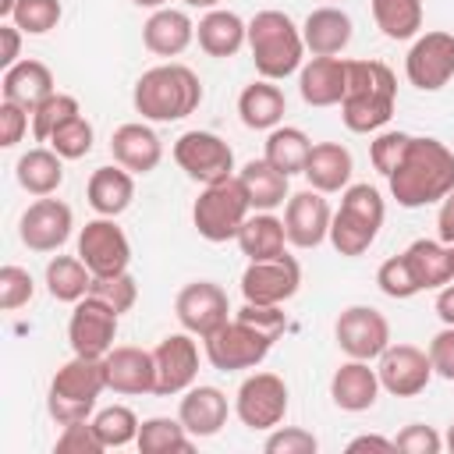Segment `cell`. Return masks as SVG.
I'll use <instances>...</instances> for the list:
<instances>
[{
    "label": "cell",
    "mask_w": 454,
    "mask_h": 454,
    "mask_svg": "<svg viewBox=\"0 0 454 454\" xmlns=\"http://www.w3.org/2000/svg\"><path fill=\"white\" fill-rule=\"evenodd\" d=\"M117 312L85 294L82 301H74V312L67 319V344L74 355H89V358H103L110 348H114V337H117Z\"/></svg>",
    "instance_id": "obj_17"
},
{
    "label": "cell",
    "mask_w": 454,
    "mask_h": 454,
    "mask_svg": "<svg viewBox=\"0 0 454 454\" xmlns=\"http://www.w3.org/2000/svg\"><path fill=\"white\" fill-rule=\"evenodd\" d=\"M376 376H380V387L387 394L415 397L429 387V380L436 372H433L429 351H422L415 344H387V351L376 358Z\"/></svg>",
    "instance_id": "obj_18"
},
{
    "label": "cell",
    "mask_w": 454,
    "mask_h": 454,
    "mask_svg": "<svg viewBox=\"0 0 454 454\" xmlns=\"http://www.w3.org/2000/svg\"><path fill=\"white\" fill-rule=\"evenodd\" d=\"M287 316L280 305H252L245 301L234 319H227L220 330H213L202 344H206V358L213 369L220 372H241V369H255L273 340L284 333Z\"/></svg>",
    "instance_id": "obj_1"
},
{
    "label": "cell",
    "mask_w": 454,
    "mask_h": 454,
    "mask_svg": "<svg viewBox=\"0 0 454 454\" xmlns=\"http://www.w3.org/2000/svg\"><path fill=\"white\" fill-rule=\"evenodd\" d=\"M32 294H35L32 273L21 270V266H14V262H7V266L0 270V309H4V312H14V309L28 305Z\"/></svg>",
    "instance_id": "obj_48"
},
{
    "label": "cell",
    "mask_w": 454,
    "mask_h": 454,
    "mask_svg": "<svg viewBox=\"0 0 454 454\" xmlns=\"http://www.w3.org/2000/svg\"><path fill=\"white\" fill-rule=\"evenodd\" d=\"M450 248H454V245H450Z\"/></svg>",
    "instance_id": "obj_62"
},
{
    "label": "cell",
    "mask_w": 454,
    "mask_h": 454,
    "mask_svg": "<svg viewBox=\"0 0 454 454\" xmlns=\"http://www.w3.org/2000/svg\"><path fill=\"white\" fill-rule=\"evenodd\" d=\"M248 50L259 78L284 82L287 74L301 71L305 39H301V28L291 21V14L270 7L248 21Z\"/></svg>",
    "instance_id": "obj_5"
},
{
    "label": "cell",
    "mask_w": 454,
    "mask_h": 454,
    "mask_svg": "<svg viewBox=\"0 0 454 454\" xmlns=\"http://www.w3.org/2000/svg\"><path fill=\"white\" fill-rule=\"evenodd\" d=\"M195 39H199L202 53L227 60V57H234V53L248 43V21H241V14H234V11L213 7V11H206V14L199 18Z\"/></svg>",
    "instance_id": "obj_28"
},
{
    "label": "cell",
    "mask_w": 454,
    "mask_h": 454,
    "mask_svg": "<svg viewBox=\"0 0 454 454\" xmlns=\"http://www.w3.org/2000/svg\"><path fill=\"white\" fill-rule=\"evenodd\" d=\"M301 287V266L294 255H273V259H255L241 273V294L252 305H284L298 294Z\"/></svg>",
    "instance_id": "obj_11"
},
{
    "label": "cell",
    "mask_w": 454,
    "mask_h": 454,
    "mask_svg": "<svg viewBox=\"0 0 454 454\" xmlns=\"http://www.w3.org/2000/svg\"><path fill=\"white\" fill-rule=\"evenodd\" d=\"M14 177L35 199L53 195L64 184V156L57 149H50V145H35V149H28V153L18 156Z\"/></svg>",
    "instance_id": "obj_34"
},
{
    "label": "cell",
    "mask_w": 454,
    "mask_h": 454,
    "mask_svg": "<svg viewBox=\"0 0 454 454\" xmlns=\"http://www.w3.org/2000/svg\"><path fill=\"white\" fill-rule=\"evenodd\" d=\"M380 390L383 387H380L376 369L362 358H348L330 380V397L340 411H369L376 404Z\"/></svg>",
    "instance_id": "obj_25"
},
{
    "label": "cell",
    "mask_w": 454,
    "mask_h": 454,
    "mask_svg": "<svg viewBox=\"0 0 454 454\" xmlns=\"http://www.w3.org/2000/svg\"><path fill=\"white\" fill-rule=\"evenodd\" d=\"M92 138H96V135H92V124L78 114V117H71L67 124H60V128L50 135L46 145L57 149L64 160H82V156L92 149Z\"/></svg>",
    "instance_id": "obj_46"
},
{
    "label": "cell",
    "mask_w": 454,
    "mask_h": 454,
    "mask_svg": "<svg viewBox=\"0 0 454 454\" xmlns=\"http://www.w3.org/2000/svg\"><path fill=\"white\" fill-rule=\"evenodd\" d=\"M404 259L419 280V291H440L443 284L454 280V248L443 245L440 238H419L404 248Z\"/></svg>",
    "instance_id": "obj_31"
},
{
    "label": "cell",
    "mask_w": 454,
    "mask_h": 454,
    "mask_svg": "<svg viewBox=\"0 0 454 454\" xmlns=\"http://www.w3.org/2000/svg\"><path fill=\"white\" fill-rule=\"evenodd\" d=\"M390 195L404 209H422L443 202L454 192V153L429 135H411L404 160L387 177Z\"/></svg>",
    "instance_id": "obj_2"
},
{
    "label": "cell",
    "mask_w": 454,
    "mask_h": 454,
    "mask_svg": "<svg viewBox=\"0 0 454 454\" xmlns=\"http://www.w3.org/2000/svg\"><path fill=\"white\" fill-rule=\"evenodd\" d=\"M252 213V202H248V192L241 184V177H227V181H216V184H202L195 206H192V223L195 231L220 245V241H231L238 238L241 223L248 220Z\"/></svg>",
    "instance_id": "obj_8"
},
{
    "label": "cell",
    "mask_w": 454,
    "mask_h": 454,
    "mask_svg": "<svg viewBox=\"0 0 454 454\" xmlns=\"http://www.w3.org/2000/svg\"><path fill=\"white\" fill-rule=\"evenodd\" d=\"M227 415H231V404H227V394L216 390V387H206V383H192L184 394H181V404H177V419L181 426L195 436V440H206V436H216L223 426H227Z\"/></svg>",
    "instance_id": "obj_22"
},
{
    "label": "cell",
    "mask_w": 454,
    "mask_h": 454,
    "mask_svg": "<svg viewBox=\"0 0 454 454\" xmlns=\"http://www.w3.org/2000/svg\"><path fill=\"white\" fill-rule=\"evenodd\" d=\"M238 248L241 255H248V262L255 259H273V255H284L287 252V231H284V220H277L273 213H248V220L241 223L238 231Z\"/></svg>",
    "instance_id": "obj_35"
},
{
    "label": "cell",
    "mask_w": 454,
    "mask_h": 454,
    "mask_svg": "<svg viewBox=\"0 0 454 454\" xmlns=\"http://www.w3.org/2000/svg\"><path fill=\"white\" fill-rule=\"evenodd\" d=\"M397 106V74L383 60H348V89L340 99V121L355 135L380 131Z\"/></svg>",
    "instance_id": "obj_3"
},
{
    "label": "cell",
    "mask_w": 454,
    "mask_h": 454,
    "mask_svg": "<svg viewBox=\"0 0 454 454\" xmlns=\"http://www.w3.org/2000/svg\"><path fill=\"white\" fill-rule=\"evenodd\" d=\"M184 4H188V7H199V11H213L220 0H184Z\"/></svg>",
    "instance_id": "obj_59"
},
{
    "label": "cell",
    "mask_w": 454,
    "mask_h": 454,
    "mask_svg": "<svg viewBox=\"0 0 454 454\" xmlns=\"http://www.w3.org/2000/svg\"><path fill=\"white\" fill-rule=\"evenodd\" d=\"M78 114H82V106H78L74 96H67V92L46 96V99L32 110V138H35V142H50V135H53L60 124H67L71 117H78Z\"/></svg>",
    "instance_id": "obj_42"
},
{
    "label": "cell",
    "mask_w": 454,
    "mask_h": 454,
    "mask_svg": "<svg viewBox=\"0 0 454 454\" xmlns=\"http://www.w3.org/2000/svg\"><path fill=\"white\" fill-rule=\"evenodd\" d=\"M376 287H380L387 298H397V301L419 294V280H415V273H411L404 252H401V255H390V259L380 262V270H376Z\"/></svg>",
    "instance_id": "obj_44"
},
{
    "label": "cell",
    "mask_w": 454,
    "mask_h": 454,
    "mask_svg": "<svg viewBox=\"0 0 454 454\" xmlns=\"http://www.w3.org/2000/svg\"><path fill=\"white\" fill-rule=\"evenodd\" d=\"M429 362L433 372L454 383V326H443L433 340H429Z\"/></svg>",
    "instance_id": "obj_53"
},
{
    "label": "cell",
    "mask_w": 454,
    "mask_h": 454,
    "mask_svg": "<svg viewBox=\"0 0 454 454\" xmlns=\"http://www.w3.org/2000/svg\"><path fill=\"white\" fill-rule=\"evenodd\" d=\"M195 39V21L177 7H160L142 25V43L156 57H181Z\"/></svg>",
    "instance_id": "obj_26"
},
{
    "label": "cell",
    "mask_w": 454,
    "mask_h": 454,
    "mask_svg": "<svg viewBox=\"0 0 454 454\" xmlns=\"http://www.w3.org/2000/svg\"><path fill=\"white\" fill-rule=\"evenodd\" d=\"M443 447H447V450H450V454H454V422H450V426H447V436H443Z\"/></svg>",
    "instance_id": "obj_61"
},
{
    "label": "cell",
    "mask_w": 454,
    "mask_h": 454,
    "mask_svg": "<svg viewBox=\"0 0 454 454\" xmlns=\"http://www.w3.org/2000/svg\"><path fill=\"white\" fill-rule=\"evenodd\" d=\"M71 227H74V213L64 199H53V195H43L35 199L21 220H18V238L28 252H57L67 238H71Z\"/></svg>",
    "instance_id": "obj_16"
},
{
    "label": "cell",
    "mask_w": 454,
    "mask_h": 454,
    "mask_svg": "<svg viewBox=\"0 0 454 454\" xmlns=\"http://www.w3.org/2000/svg\"><path fill=\"white\" fill-rule=\"evenodd\" d=\"M153 358H156V394L160 397L184 394L199 376V344L192 340L188 330L167 333L153 348Z\"/></svg>",
    "instance_id": "obj_19"
},
{
    "label": "cell",
    "mask_w": 454,
    "mask_h": 454,
    "mask_svg": "<svg viewBox=\"0 0 454 454\" xmlns=\"http://www.w3.org/2000/svg\"><path fill=\"white\" fill-rule=\"evenodd\" d=\"M89 287H92V270L78 259V252L74 255H53L46 262V291H50V298L74 305V301H82L89 294Z\"/></svg>",
    "instance_id": "obj_38"
},
{
    "label": "cell",
    "mask_w": 454,
    "mask_h": 454,
    "mask_svg": "<svg viewBox=\"0 0 454 454\" xmlns=\"http://www.w3.org/2000/svg\"><path fill=\"white\" fill-rule=\"evenodd\" d=\"M262 450L266 454H316L319 450V440L309 429H301V426H277L266 436Z\"/></svg>",
    "instance_id": "obj_49"
},
{
    "label": "cell",
    "mask_w": 454,
    "mask_h": 454,
    "mask_svg": "<svg viewBox=\"0 0 454 454\" xmlns=\"http://www.w3.org/2000/svg\"><path fill=\"white\" fill-rule=\"evenodd\" d=\"M135 7H149V11H160V7H167V0H131Z\"/></svg>",
    "instance_id": "obj_60"
},
{
    "label": "cell",
    "mask_w": 454,
    "mask_h": 454,
    "mask_svg": "<svg viewBox=\"0 0 454 454\" xmlns=\"http://www.w3.org/2000/svg\"><path fill=\"white\" fill-rule=\"evenodd\" d=\"M106 390V365L103 358H89V355H74L71 362H64L46 390V411L57 426H71V422H85L96 411L99 394Z\"/></svg>",
    "instance_id": "obj_6"
},
{
    "label": "cell",
    "mask_w": 454,
    "mask_h": 454,
    "mask_svg": "<svg viewBox=\"0 0 454 454\" xmlns=\"http://www.w3.org/2000/svg\"><path fill=\"white\" fill-rule=\"evenodd\" d=\"M89 294L99 298V301H106V305L121 316V312H128V309L138 301V284H135V277L124 270V273H110V277H92Z\"/></svg>",
    "instance_id": "obj_45"
},
{
    "label": "cell",
    "mask_w": 454,
    "mask_h": 454,
    "mask_svg": "<svg viewBox=\"0 0 454 454\" xmlns=\"http://www.w3.org/2000/svg\"><path fill=\"white\" fill-rule=\"evenodd\" d=\"M174 316L181 323V330H188L192 337H209L213 330H220L231 319V301L227 291L213 280H192L177 291L174 298Z\"/></svg>",
    "instance_id": "obj_14"
},
{
    "label": "cell",
    "mask_w": 454,
    "mask_h": 454,
    "mask_svg": "<svg viewBox=\"0 0 454 454\" xmlns=\"http://www.w3.org/2000/svg\"><path fill=\"white\" fill-rule=\"evenodd\" d=\"M106 390L114 394H156V358L145 348L121 344L103 355Z\"/></svg>",
    "instance_id": "obj_21"
},
{
    "label": "cell",
    "mask_w": 454,
    "mask_h": 454,
    "mask_svg": "<svg viewBox=\"0 0 454 454\" xmlns=\"http://www.w3.org/2000/svg\"><path fill=\"white\" fill-rule=\"evenodd\" d=\"M0 89H4V99L25 106L28 114H32L46 96L57 92V89H53V71H50L43 60H32V57H28V60H18L14 67H7Z\"/></svg>",
    "instance_id": "obj_32"
},
{
    "label": "cell",
    "mask_w": 454,
    "mask_h": 454,
    "mask_svg": "<svg viewBox=\"0 0 454 454\" xmlns=\"http://www.w3.org/2000/svg\"><path fill=\"white\" fill-rule=\"evenodd\" d=\"M387 206L380 188L372 184H348L340 192V209L330 220V245L340 255H362L369 252V245L376 241L380 227H383Z\"/></svg>",
    "instance_id": "obj_7"
},
{
    "label": "cell",
    "mask_w": 454,
    "mask_h": 454,
    "mask_svg": "<svg viewBox=\"0 0 454 454\" xmlns=\"http://www.w3.org/2000/svg\"><path fill=\"white\" fill-rule=\"evenodd\" d=\"M333 337H337V348L348 355V358H362V362H372L387 351L390 344V323L380 309L372 305H348L337 323H333Z\"/></svg>",
    "instance_id": "obj_12"
},
{
    "label": "cell",
    "mask_w": 454,
    "mask_h": 454,
    "mask_svg": "<svg viewBox=\"0 0 454 454\" xmlns=\"http://www.w3.org/2000/svg\"><path fill=\"white\" fill-rule=\"evenodd\" d=\"M309 149H312V142H309V135H305L301 128L277 124V128L266 135V142H262V160L273 163L280 174L291 177V174H301V170H305Z\"/></svg>",
    "instance_id": "obj_37"
},
{
    "label": "cell",
    "mask_w": 454,
    "mask_h": 454,
    "mask_svg": "<svg viewBox=\"0 0 454 454\" xmlns=\"http://www.w3.org/2000/svg\"><path fill=\"white\" fill-rule=\"evenodd\" d=\"M174 163L199 184L234 177V149L213 131H184L174 142Z\"/></svg>",
    "instance_id": "obj_9"
},
{
    "label": "cell",
    "mask_w": 454,
    "mask_h": 454,
    "mask_svg": "<svg viewBox=\"0 0 454 454\" xmlns=\"http://www.w3.org/2000/svg\"><path fill=\"white\" fill-rule=\"evenodd\" d=\"M245 192H248V202L255 213H273L277 206H284L287 199V174H280L273 163L266 160H248L241 170H238Z\"/></svg>",
    "instance_id": "obj_36"
},
{
    "label": "cell",
    "mask_w": 454,
    "mask_h": 454,
    "mask_svg": "<svg viewBox=\"0 0 454 454\" xmlns=\"http://www.w3.org/2000/svg\"><path fill=\"white\" fill-rule=\"evenodd\" d=\"M57 450H60V454H103L106 447H103V440H99L92 419H85V422H71V426L60 429Z\"/></svg>",
    "instance_id": "obj_50"
},
{
    "label": "cell",
    "mask_w": 454,
    "mask_h": 454,
    "mask_svg": "<svg viewBox=\"0 0 454 454\" xmlns=\"http://www.w3.org/2000/svg\"><path fill=\"white\" fill-rule=\"evenodd\" d=\"M404 74L422 92L443 89L454 78V35L440 32V28L415 35V43L404 57Z\"/></svg>",
    "instance_id": "obj_15"
},
{
    "label": "cell",
    "mask_w": 454,
    "mask_h": 454,
    "mask_svg": "<svg viewBox=\"0 0 454 454\" xmlns=\"http://www.w3.org/2000/svg\"><path fill=\"white\" fill-rule=\"evenodd\" d=\"M348 450H397V447H394V440L369 433V436H355V440L348 443Z\"/></svg>",
    "instance_id": "obj_57"
},
{
    "label": "cell",
    "mask_w": 454,
    "mask_h": 454,
    "mask_svg": "<svg viewBox=\"0 0 454 454\" xmlns=\"http://www.w3.org/2000/svg\"><path fill=\"white\" fill-rule=\"evenodd\" d=\"M28 121H32V114H28L25 106L4 99V103H0V145H4V149H14V145L21 142V135L28 131Z\"/></svg>",
    "instance_id": "obj_52"
},
{
    "label": "cell",
    "mask_w": 454,
    "mask_h": 454,
    "mask_svg": "<svg viewBox=\"0 0 454 454\" xmlns=\"http://www.w3.org/2000/svg\"><path fill=\"white\" fill-rule=\"evenodd\" d=\"M348 89V60L344 57H312L298 71V92L309 106H337Z\"/></svg>",
    "instance_id": "obj_24"
},
{
    "label": "cell",
    "mask_w": 454,
    "mask_h": 454,
    "mask_svg": "<svg viewBox=\"0 0 454 454\" xmlns=\"http://www.w3.org/2000/svg\"><path fill=\"white\" fill-rule=\"evenodd\" d=\"M195 436L181 426V419H167V415H153L138 426L135 447L142 454H167V450H192Z\"/></svg>",
    "instance_id": "obj_40"
},
{
    "label": "cell",
    "mask_w": 454,
    "mask_h": 454,
    "mask_svg": "<svg viewBox=\"0 0 454 454\" xmlns=\"http://www.w3.org/2000/svg\"><path fill=\"white\" fill-rule=\"evenodd\" d=\"M436 238L443 245H454V192L440 202V213H436Z\"/></svg>",
    "instance_id": "obj_55"
},
{
    "label": "cell",
    "mask_w": 454,
    "mask_h": 454,
    "mask_svg": "<svg viewBox=\"0 0 454 454\" xmlns=\"http://www.w3.org/2000/svg\"><path fill=\"white\" fill-rule=\"evenodd\" d=\"M436 316H440L443 326H454V280L440 287V294H436Z\"/></svg>",
    "instance_id": "obj_56"
},
{
    "label": "cell",
    "mask_w": 454,
    "mask_h": 454,
    "mask_svg": "<svg viewBox=\"0 0 454 454\" xmlns=\"http://www.w3.org/2000/svg\"><path fill=\"white\" fill-rule=\"evenodd\" d=\"M78 259L92 270V277L124 273L131 262V241L114 216H96L78 231Z\"/></svg>",
    "instance_id": "obj_13"
},
{
    "label": "cell",
    "mask_w": 454,
    "mask_h": 454,
    "mask_svg": "<svg viewBox=\"0 0 454 454\" xmlns=\"http://www.w3.org/2000/svg\"><path fill=\"white\" fill-rule=\"evenodd\" d=\"M408 142H411L408 131H380V135L369 142V160H372V167H376L383 177H390V174L397 170V163L404 160Z\"/></svg>",
    "instance_id": "obj_47"
},
{
    "label": "cell",
    "mask_w": 454,
    "mask_h": 454,
    "mask_svg": "<svg viewBox=\"0 0 454 454\" xmlns=\"http://www.w3.org/2000/svg\"><path fill=\"white\" fill-rule=\"evenodd\" d=\"M351 170H355V160L340 142H316L309 149V160H305L301 174H305L309 188H316L323 195H333V192H344L351 184Z\"/></svg>",
    "instance_id": "obj_27"
},
{
    "label": "cell",
    "mask_w": 454,
    "mask_h": 454,
    "mask_svg": "<svg viewBox=\"0 0 454 454\" xmlns=\"http://www.w3.org/2000/svg\"><path fill=\"white\" fill-rule=\"evenodd\" d=\"M301 39L312 57H337L351 43V18L340 7H316L301 21Z\"/></svg>",
    "instance_id": "obj_29"
},
{
    "label": "cell",
    "mask_w": 454,
    "mask_h": 454,
    "mask_svg": "<svg viewBox=\"0 0 454 454\" xmlns=\"http://www.w3.org/2000/svg\"><path fill=\"white\" fill-rule=\"evenodd\" d=\"M131 103L142 114V121H184L202 103V82L188 64H156L142 71V78L135 82Z\"/></svg>",
    "instance_id": "obj_4"
},
{
    "label": "cell",
    "mask_w": 454,
    "mask_h": 454,
    "mask_svg": "<svg viewBox=\"0 0 454 454\" xmlns=\"http://www.w3.org/2000/svg\"><path fill=\"white\" fill-rule=\"evenodd\" d=\"M394 447L404 450V454H440V450H443V436H440L433 426L411 422V426H404V429L394 436Z\"/></svg>",
    "instance_id": "obj_51"
},
{
    "label": "cell",
    "mask_w": 454,
    "mask_h": 454,
    "mask_svg": "<svg viewBox=\"0 0 454 454\" xmlns=\"http://www.w3.org/2000/svg\"><path fill=\"white\" fill-rule=\"evenodd\" d=\"M21 35H25V32H21L14 21H4V25H0V67H4V71L18 64V57H21Z\"/></svg>",
    "instance_id": "obj_54"
},
{
    "label": "cell",
    "mask_w": 454,
    "mask_h": 454,
    "mask_svg": "<svg viewBox=\"0 0 454 454\" xmlns=\"http://www.w3.org/2000/svg\"><path fill=\"white\" fill-rule=\"evenodd\" d=\"M369 7L376 28L394 43L415 39L422 28V0H369Z\"/></svg>",
    "instance_id": "obj_39"
},
{
    "label": "cell",
    "mask_w": 454,
    "mask_h": 454,
    "mask_svg": "<svg viewBox=\"0 0 454 454\" xmlns=\"http://www.w3.org/2000/svg\"><path fill=\"white\" fill-rule=\"evenodd\" d=\"M14 7H18V0H0V18H4V21H11Z\"/></svg>",
    "instance_id": "obj_58"
},
{
    "label": "cell",
    "mask_w": 454,
    "mask_h": 454,
    "mask_svg": "<svg viewBox=\"0 0 454 454\" xmlns=\"http://www.w3.org/2000/svg\"><path fill=\"white\" fill-rule=\"evenodd\" d=\"M92 426H96L103 447H106V450H117V447L135 443L142 422H138V415H135L128 404H110V408H99V411L92 415Z\"/></svg>",
    "instance_id": "obj_41"
},
{
    "label": "cell",
    "mask_w": 454,
    "mask_h": 454,
    "mask_svg": "<svg viewBox=\"0 0 454 454\" xmlns=\"http://www.w3.org/2000/svg\"><path fill=\"white\" fill-rule=\"evenodd\" d=\"M110 153H114V163H121L124 170H131V174H153L160 167V160H163V142H160V135L149 124L128 121V124L114 128Z\"/></svg>",
    "instance_id": "obj_23"
},
{
    "label": "cell",
    "mask_w": 454,
    "mask_h": 454,
    "mask_svg": "<svg viewBox=\"0 0 454 454\" xmlns=\"http://www.w3.org/2000/svg\"><path fill=\"white\" fill-rule=\"evenodd\" d=\"M60 14H64L60 0H18L11 21L25 35H46V32H53L60 25Z\"/></svg>",
    "instance_id": "obj_43"
},
{
    "label": "cell",
    "mask_w": 454,
    "mask_h": 454,
    "mask_svg": "<svg viewBox=\"0 0 454 454\" xmlns=\"http://www.w3.org/2000/svg\"><path fill=\"white\" fill-rule=\"evenodd\" d=\"M85 199L96 209V216H121L131 199H135V174L117 167H96L89 184H85Z\"/></svg>",
    "instance_id": "obj_30"
},
{
    "label": "cell",
    "mask_w": 454,
    "mask_h": 454,
    "mask_svg": "<svg viewBox=\"0 0 454 454\" xmlns=\"http://www.w3.org/2000/svg\"><path fill=\"white\" fill-rule=\"evenodd\" d=\"M234 411L248 429H277L287 415V383L277 372H252L234 394Z\"/></svg>",
    "instance_id": "obj_10"
},
{
    "label": "cell",
    "mask_w": 454,
    "mask_h": 454,
    "mask_svg": "<svg viewBox=\"0 0 454 454\" xmlns=\"http://www.w3.org/2000/svg\"><path fill=\"white\" fill-rule=\"evenodd\" d=\"M330 220H333V209L323 199V192L305 188V192L287 195V206H284L287 245H294V248H316V245H323L330 238Z\"/></svg>",
    "instance_id": "obj_20"
},
{
    "label": "cell",
    "mask_w": 454,
    "mask_h": 454,
    "mask_svg": "<svg viewBox=\"0 0 454 454\" xmlns=\"http://www.w3.org/2000/svg\"><path fill=\"white\" fill-rule=\"evenodd\" d=\"M284 110H287V99H284L280 85H273L270 78L245 85L238 96V117L252 131H273L284 121Z\"/></svg>",
    "instance_id": "obj_33"
}]
</instances>
